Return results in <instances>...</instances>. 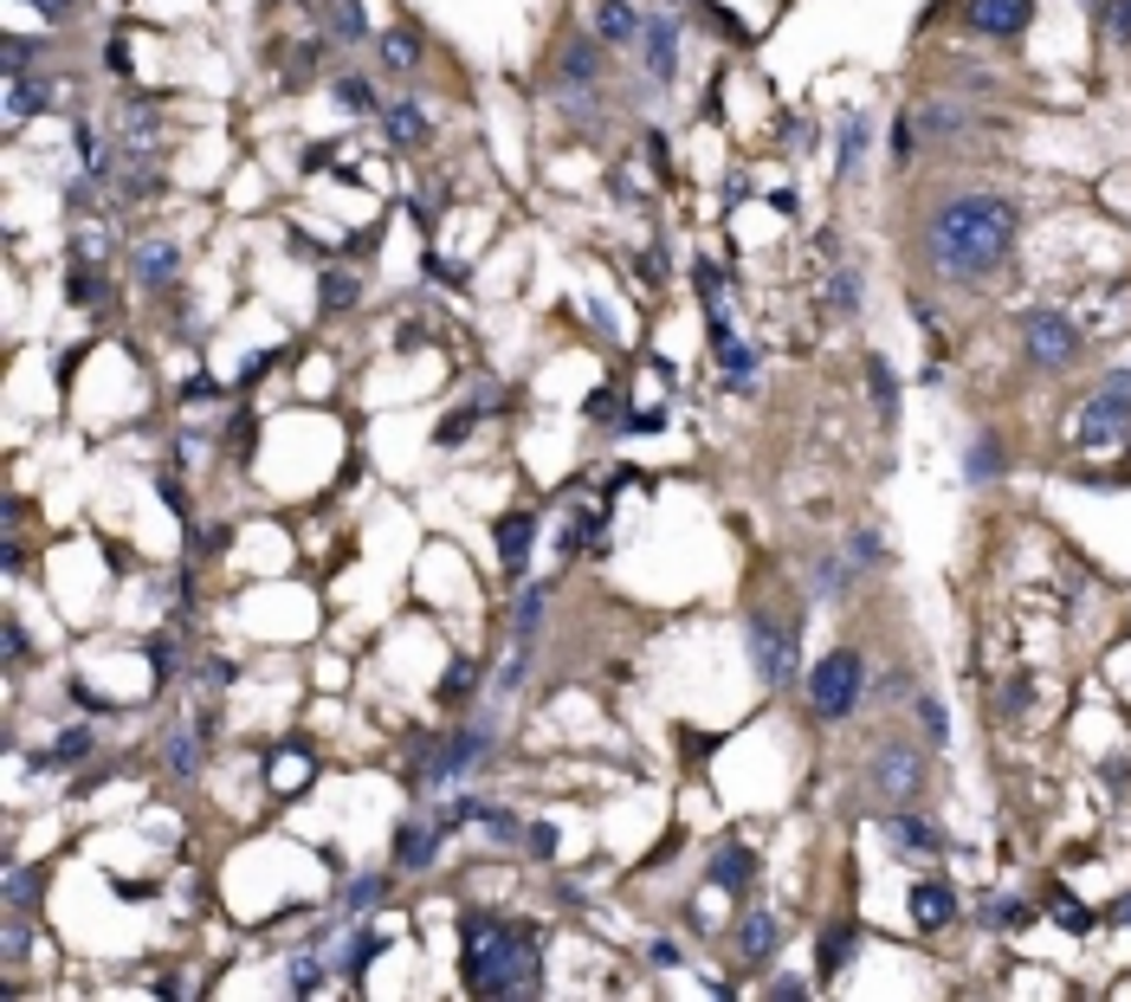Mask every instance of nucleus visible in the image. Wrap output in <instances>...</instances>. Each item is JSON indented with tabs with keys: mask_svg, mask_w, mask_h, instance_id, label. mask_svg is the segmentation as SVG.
I'll return each instance as SVG.
<instances>
[{
	"mask_svg": "<svg viewBox=\"0 0 1131 1002\" xmlns=\"http://www.w3.org/2000/svg\"><path fill=\"white\" fill-rule=\"evenodd\" d=\"M1015 233H1022L1015 201H1002V195H957V201H944V208L931 214L924 246H931V266H937L944 279L977 286V279H995V272L1008 266Z\"/></svg>",
	"mask_w": 1131,
	"mask_h": 1002,
	"instance_id": "1",
	"label": "nucleus"
},
{
	"mask_svg": "<svg viewBox=\"0 0 1131 1002\" xmlns=\"http://www.w3.org/2000/svg\"><path fill=\"white\" fill-rule=\"evenodd\" d=\"M459 957L473 997H537L544 990V944L530 925H504L492 912L459 919Z\"/></svg>",
	"mask_w": 1131,
	"mask_h": 1002,
	"instance_id": "2",
	"label": "nucleus"
},
{
	"mask_svg": "<svg viewBox=\"0 0 1131 1002\" xmlns=\"http://www.w3.org/2000/svg\"><path fill=\"white\" fill-rule=\"evenodd\" d=\"M1073 440L1086 446V453H1106V446H1119V440H1131V369H1112L1086 401H1080V421H1073Z\"/></svg>",
	"mask_w": 1131,
	"mask_h": 1002,
	"instance_id": "3",
	"label": "nucleus"
},
{
	"mask_svg": "<svg viewBox=\"0 0 1131 1002\" xmlns=\"http://www.w3.org/2000/svg\"><path fill=\"white\" fill-rule=\"evenodd\" d=\"M860 686H866V660H860L853 646H835V653L808 673V706H815V718L841 724V718L860 706Z\"/></svg>",
	"mask_w": 1131,
	"mask_h": 1002,
	"instance_id": "4",
	"label": "nucleus"
},
{
	"mask_svg": "<svg viewBox=\"0 0 1131 1002\" xmlns=\"http://www.w3.org/2000/svg\"><path fill=\"white\" fill-rule=\"evenodd\" d=\"M866 783H873L879 802L906 808V802L924 789V750L919 744H879V750L866 757Z\"/></svg>",
	"mask_w": 1131,
	"mask_h": 1002,
	"instance_id": "5",
	"label": "nucleus"
},
{
	"mask_svg": "<svg viewBox=\"0 0 1131 1002\" xmlns=\"http://www.w3.org/2000/svg\"><path fill=\"white\" fill-rule=\"evenodd\" d=\"M744 641H750V666H757V679H763V686H789V679L802 673V653H795V628H789V621L750 615Z\"/></svg>",
	"mask_w": 1131,
	"mask_h": 1002,
	"instance_id": "6",
	"label": "nucleus"
},
{
	"mask_svg": "<svg viewBox=\"0 0 1131 1002\" xmlns=\"http://www.w3.org/2000/svg\"><path fill=\"white\" fill-rule=\"evenodd\" d=\"M1022 343H1028V362L1061 369V362L1080 357V324H1066L1061 311H1028L1022 317Z\"/></svg>",
	"mask_w": 1131,
	"mask_h": 1002,
	"instance_id": "7",
	"label": "nucleus"
},
{
	"mask_svg": "<svg viewBox=\"0 0 1131 1002\" xmlns=\"http://www.w3.org/2000/svg\"><path fill=\"white\" fill-rule=\"evenodd\" d=\"M964 13H970V26H977L983 39H1015V33H1028L1035 0H970Z\"/></svg>",
	"mask_w": 1131,
	"mask_h": 1002,
	"instance_id": "8",
	"label": "nucleus"
},
{
	"mask_svg": "<svg viewBox=\"0 0 1131 1002\" xmlns=\"http://www.w3.org/2000/svg\"><path fill=\"white\" fill-rule=\"evenodd\" d=\"M530 544H537V517H530V511L498 517V563H504V575H511V582L530 570Z\"/></svg>",
	"mask_w": 1131,
	"mask_h": 1002,
	"instance_id": "9",
	"label": "nucleus"
},
{
	"mask_svg": "<svg viewBox=\"0 0 1131 1002\" xmlns=\"http://www.w3.org/2000/svg\"><path fill=\"white\" fill-rule=\"evenodd\" d=\"M588 33H595L602 46H628V39H640V33H646V20L634 13V0H595Z\"/></svg>",
	"mask_w": 1131,
	"mask_h": 1002,
	"instance_id": "10",
	"label": "nucleus"
},
{
	"mask_svg": "<svg viewBox=\"0 0 1131 1002\" xmlns=\"http://www.w3.org/2000/svg\"><path fill=\"white\" fill-rule=\"evenodd\" d=\"M906 906H912V925L919 931H944L951 919H957V893H951L944 879H919V886L906 893Z\"/></svg>",
	"mask_w": 1131,
	"mask_h": 1002,
	"instance_id": "11",
	"label": "nucleus"
},
{
	"mask_svg": "<svg viewBox=\"0 0 1131 1002\" xmlns=\"http://www.w3.org/2000/svg\"><path fill=\"white\" fill-rule=\"evenodd\" d=\"M646 78H660V84H673V72H679V20H646Z\"/></svg>",
	"mask_w": 1131,
	"mask_h": 1002,
	"instance_id": "12",
	"label": "nucleus"
},
{
	"mask_svg": "<svg viewBox=\"0 0 1131 1002\" xmlns=\"http://www.w3.org/2000/svg\"><path fill=\"white\" fill-rule=\"evenodd\" d=\"M886 841H893L899 854H912V860H937V854H944V835H937L931 822H919V815H893V822H886Z\"/></svg>",
	"mask_w": 1131,
	"mask_h": 1002,
	"instance_id": "13",
	"label": "nucleus"
},
{
	"mask_svg": "<svg viewBox=\"0 0 1131 1002\" xmlns=\"http://www.w3.org/2000/svg\"><path fill=\"white\" fill-rule=\"evenodd\" d=\"M382 130H388L395 149H421L427 143V110L415 104V97H395V104H382Z\"/></svg>",
	"mask_w": 1131,
	"mask_h": 1002,
	"instance_id": "14",
	"label": "nucleus"
},
{
	"mask_svg": "<svg viewBox=\"0 0 1131 1002\" xmlns=\"http://www.w3.org/2000/svg\"><path fill=\"white\" fill-rule=\"evenodd\" d=\"M757 879V854L744 848V841H724L718 854H711V886H724V893H744Z\"/></svg>",
	"mask_w": 1131,
	"mask_h": 1002,
	"instance_id": "15",
	"label": "nucleus"
},
{
	"mask_svg": "<svg viewBox=\"0 0 1131 1002\" xmlns=\"http://www.w3.org/2000/svg\"><path fill=\"white\" fill-rule=\"evenodd\" d=\"M777 944H782V919H777V912H763V906H757V912H744V925H737V951H744L750 964H763Z\"/></svg>",
	"mask_w": 1131,
	"mask_h": 1002,
	"instance_id": "16",
	"label": "nucleus"
},
{
	"mask_svg": "<svg viewBox=\"0 0 1131 1002\" xmlns=\"http://www.w3.org/2000/svg\"><path fill=\"white\" fill-rule=\"evenodd\" d=\"M486 744H492V731H486V724H466V731L440 750V783H446V777H466V770L486 757Z\"/></svg>",
	"mask_w": 1131,
	"mask_h": 1002,
	"instance_id": "17",
	"label": "nucleus"
},
{
	"mask_svg": "<svg viewBox=\"0 0 1131 1002\" xmlns=\"http://www.w3.org/2000/svg\"><path fill=\"white\" fill-rule=\"evenodd\" d=\"M175 272H182V253H175L168 240H142V246H137V279L149 291L175 286Z\"/></svg>",
	"mask_w": 1131,
	"mask_h": 1002,
	"instance_id": "18",
	"label": "nucleus"
},
{
	"mask_svg": "<svg viewBox=\"0 0 1131 1002\" xmlns=\"http://www.w3.org/2000/svg\"><path fill=\"white\" fill-rule=\"evenodd\" d=\"M595 72H602V39H595V33H588V39H569L563 46V84L582 91V84H595Z\"/></svg>",
	"mask_w": 1131,
	"mask_h": 1002,
	"instance_id": "19",
	"label": "nucleus"
},
{
	"mask_svg": "<svg viewBox=\"0 0 1131 1002\" xmlns=\"http://www.w3.org/2000/svg\"><path fill=\"white\" fill-rule=\"evenodd\" d=\"M866 395H873L879 421L893 428V421H899V382H893V362L886 357H866Z\"/></svg>",
	"mask_w": 1131,
	"mask_h": 1002,
	"instance_id": "20",
	"label": "nucleus"
},
{
	"mask_svg": "<svg viewBox=\"0 0 1131 1002\" xmlns=\"http://www.w3.org/2000/svg\"><path fill=\"white\" fill-rule=\"evenodd\" d=\"M433 841H440V828L401 822V828H395V866H427V860H433Z\"/></svg>",
	"mask_w": 1131,
	"mask_h": 1002,
	"instance_id": "21",
	"label": "nucleus"
},
{
	"mask_svg": "<svg viewBox=\"0 0 1131 1002\" xmlns=\"http://www.w3.org/2000/svg\"><path fill=\"white\" fill-rule=\"evenodd\" d=\"M46 97H53V84H26V78H7V124H20V117L46 110Z\"/></svg>",
	"mask_w": 1131,
	"mask_h": 1002,
	"instance_id": "22",
	"label": "nucleus"
},
{
	"mask_svg": "<svg viewBox=\"0 0 1131 1002\" xmlns=\"http://www.w3.org/2000/svg\"><path fill=\"white\" fill-rule=\"evenodd\" d=\"M330 91H337V104H343L350 117H369V110H382V104H375V84H369L362 72H343L337 84H330Z\"/></svg>",
	"mask_w": 1131,
	"mask_h": 1002,
	"instance_id": "23",
	"label": "nucleus"
},
{
	"mask_svg": "<svg viewBox=\"0 0 1131 1002\" xmlns=\"http://www.w3.org/2000/svg\"><path fill=\"white\" fill-rule=\"evenodd\" d=\"M195 737H201V724H175V731H168V770H175V777H195V764H201Z\"/></svg>",
	"mask_w": 1131,
	"mask_h": 1002,
	"instance_id": "24",
	"label": "nucleus"
},
{
	"mask_svg": "<svg viewBox=\"0 0 1131 1002\" xmlns=\"http://www.w3.org/2000/svg\"><path fill=\"white\" fill-rule=\"evenodd\" d=\"M821 304H828L835 317H853V304H860V279H853L848 266H835V272H828V286H821Z\"/></svg>",
	"mask_w": 1131,
	"mask_h": 1002,
	"instance_id": "25",
	"label": "nucleus"
},
{
	"mask_svg": "<svg viewBox=\"0 0 1131 1002\" xmlns=\"http://www.w3.org/2000/svg\"><path fill=\"white\" fill-rule=\"evenodd\" d=\"M853 582V563H841V557H828V563H815V575H808V589L821 595V602H841Z\"/></svg>",
	"mask_w": 1131,
	"mask_h": 1002,
	"instance_id": "26",
	"label": "nucleus"
},
{
	"mask_svg": "<svg viewBox=\"0 0 1131 1002\" xmlns=\"http://www.w3.org/2000/svg\"><path fill=\"white\" fill-rule=\"evenodd\" d=\"M317 298H324V311H350L355 298H362V279H355V272H324Z\"/></svg>",
	"mask_w": 1131,
	"mask_h": 1002,
	"instance_id": "27",
	"label": "nucleus"
},
{
	"mask_svg": "<svg viewBox=\"0 0 1131 1002\" xmlns=\"http://www.w3.org/2000/svg\"><path fill=\"white\" fill-rule=\"evenodd\" d=\"M473 686H479V666H473L466 653H459V660H446V679H440V706H453V699H466Z\"/></svg>",
	"mask_w": 1131,
	"mask_h": 1002,
	"instance_id": "28",
	"label": "nucleus"
},
{
	"mask_svg": "<svg viewBox=\"0 0 1131 1002\" xmlns=\"http://www.w3.org/2000/svg\"><path fill=\"white\" fill-rule=\"evenodd\" d=\"M1002 473V453H995V440L983 433V440H970V453H964V479L977 486V479H995Z\"/></svg>",
	"mask_w": 1131,
	"mask_h": 1002,
	"instance_id": "29",
	"label": "nucleus"
},
{
	"mask_svg": "<svg viewBox=\"0 0 1131 1002\" xmlns=\"http://www.w3.org/2000/svg\"><path fill=\"white\" fill-rule=\"evenodd\" d=\"M382 893H388V886H382L375 873H362V879H350V886H343V912H350V919L375 912V906H382Z\"/></svg>",
	"mask_w": 1131,
	"mask_h": 1002,
	"instance_id": "30",
	"label": "nucleus"
},
{
	"mask_svg": "<svg viewBox=\"0 0 1131 1002\" xmlns=\"http://www.w3.org/2000/svg\"><path fill=\"white\" fill-rule=\"evenodd\" d=\"M860 155H866V117H860V110H848V117H841V175H853V168H860Z\"/></svg>",
	"mask_w": 1131,
	"mask_h": 1002,
	"instance_id": "31",
	"label": "nucleus"
},
{
	"mask_svg": "<svg viewBox=\"0 0 1131 1002\" xmlns=\"http://www.w3.org/2000/svg\"><path fill=\"white\" fill-rule=\"evenodd\" d=\"M511 621H517V646L537 641V628H544V589H524V595H517V615H511Z\"/></svg>",
	"mask_w": 1131,
	"mask_h": 1002,
	"instance_id": "32",
	"label": "nucleus"
},
{
	"mask_svg": "<svg viewBox=\"0 0 1131 1002\" xmlns=\"http://www.w3.org/2000/svg\"><path fill=\"white\" fill-rule=\"evenodd\" d=\"M382 59H388L395 72H408V66H421V39L395 26V33H382Z\"/></svg>",
	"mask_w": 1131,
	"mask_h": 1002,
	"instance_id": "33",
	"label": "nucleus"
},
{
	"mask_svg": "<svg viewBox=\"0 0 1131 1002\" xmlns=\"http://www.w3.org/2000/svg\"><path fill=\"white\" fill-rule=\"evenodd\" d=\"M853 951H860V925H835V937L821 944V977H828V970H841Z\"/></svg>",
	"mask_w": 1131,
	"mask_h": 1002,
	"instance_id": "34",
	"label": "nucleus"
},
{
	"mask_svg": "<svg viewBox=\"0 0 1131 1002\" xmlns=\"http://www.w3.org/2000/svg\"><path fill=\"white\" fill-rule=\"evenodd\" d=\"M473 421H479V415H473V408H453V415H446V421H440V428H433V440H440V446H459V440H466V433H473Z\"/></svg>",
	"mask_w": 1131,
	"mask_h": 1002,
	"instance_id": "35",
	"label": "nucleus"
},
{
	"mask_svg": "<svg viewBox=\"0 0 1131 1002\" xmlns=\"http://www.w3.org/2000/svg\"><path fill=\"white\" fill-rule=\"evenodd\" d=\"M919 718H924V737H931V744H951V718H944V699H919Z\"/></svg>",
	"mask_w": 1131,
	"mask_h": 1002,
	"instance_id": "36",
	"label": "nucleus"
},
{
	"mask_svg": "<svg viewBox=\"0 0 1131 1002\" xmlns=\"http://www.w3.org/2000/svg\"><path fill=\"white\" fill-rule=\"evenodd\" d=\"M337 33H343V39H362V33H369V13H362V0H337Z\"/></svg>",
	"mask_w": 1131,
	"mask_h": 1002,
	"instance_id": "37",
	"label": "nucleus"
},
{
	"mask_svg": "<svg viewBox=\"0 0 1131 1002\" xmlns=\"http://www.w3.org/2000/svg\"><path fill=\"white\" fill-rule=\"evenodd\" d=\"M912 149H919V117H899L893 124V162H912Z\"/></svg>",
	"mask_w": 1131,
	"mask_h": 1002,
	"instance_id": "38",
	"label": "nucleus"
},
{
	"mask_svg": "<svg viewBox=\"0 0 1131 1002\" xmlns=\"http://www.w3.org/2000/svg\"><path fill=\"white\" fill-rule=\"evenodd\" d=\"M1054 919H1061V931H1093V912H1086V906H1073L1066 893H1054Z\"/></svg>",
	"mask_w": 1131,
	"mask_h": 1002,
	"instance_id": "39",
	"label": "nucleus"
},
{
	"mask_svg": "<svg viewBox=\"0 0 1131 1002\" xmlns=\"http://www.w3.org/2000/svg\"><path fill=\"white\" fill-rule=\"evenodd\" d=\"M91 750V731H66L59 744H53V757H39V764H71V757H84Z\"/></svg>",
	"mask_w": 1131,
	"mask_h": 1002,
	"instance_id": "40",
	"label": "nucleus"
},
{
	"mask_svg": "<svg viewBox=\"0 0 1131 1002\" xmlns=\"http://www.w3.org/2000/svg\"><path fill=\"white\" fill-rule=\"evenodd\" d=\"M33 893H39V886H33V873H20V866H13V873H7V906H13V912H26V906H33Z\"/></svg>",
	"mask_w": 1131,
	"mask_h": 1002,
	"instance_id": "41",
	"label": "nucleus"
},
{
	"mask_svg": "<svg viewBox=\"0 0 1131 1002\" xmlns=\"http://www.w3.org/2000/svg\"><path fill=\"white\" fill-rule=\"evenodd\" d=\"M317 983H324V964H317V957H298V964H291V990H298V997H311Z\"/></svg>",
	"mask_w": 1131,
	"mask_h": 1002,
	"instance_id": "42",
	"label": "nucleus"
},
{
	"mask_svg": "<svg viewBox=\"0 0 1131 1002\" xmlns=\"http://www.w3.org/2000/svg\"><path fill=\"white\" fill-rule=\"evenodd\" d=\"M848 557H853V563H879V557H886V544H879V531H853Z\"/></svg>",
	"mask_w": 1131,
	"mask_h": 1002,
	"instance_id": "43",
	"label": "nucleus"
},
{
	"mask_svg": "<svg viewBox=\"0 0 1131 1002\" xmlns=\"http://www.w3.org/2000/svg\"><path fill=\"white\" fill-rule=\"evenodd\" d=\"M524 660H530V646H517V653L504 660V673H498V692H517V686H524Z\"/></svg>",
	"mask_w": 1131,
	"mask_h": 1002,
	"instance_id": "44",
	"label": "nucleus"
},
{
	"mask_svg": "<svg viewBox=\"0 0 1131 1002\" xmlns=\"http://www.w3.org/2000/svg\"><path fill=\"white\" fill-rule=\"evenodd\" d=\"M1106 13H1112V39L1131 46V0H1106Z\"/></svg>",
	"mask_w": 1131,
	"mask_h": 1002,
	"instance_id": "45",
	"label": "nucleus"
},
{
	"mask_svg": "<svg viewBox=\"0 0 1131 1002\" xmlns=\"http://www.w3.org/2000/svg\"><path fill=\"white\" fill-rule=\"evenodd\" d=\"M26 944H33V931H26V919H13V925H7V964H20Z\"/></svg>",
	"mask_w": 1131,
	"mask_h": 1002,
	"instance_id": "46",
	"label": "nucleus"
},
{
	"mask_svg": "<svg viewBox=\"0 0 1131 1002\" xmlns=\"http://www.w3.org/2000/svg\"><path fill=\"white\" fill-rule=\"evenodd\" d=\"M524 841H530V854H550V848H557V835H550V822H530V835H524Z\"/></svg>",
	"mask_w": 1131,
	"mask_h": 1002,
	"instance_id": "47",
	"label": "nucleus"
},
{
	"mask_svg": "<svg viewBox=\"0 0 1131 1002\" xmlns=\"http://www.w3.org/2000/svg\"><path fill=\"white\" fill-rule=\"evenodd\" d=\"M770 997H782V1002H802V997H808V983H802V977H777V983H770Z\"/></svg>",
	"mask_w": 1131,
	"mask_h": 1002,
	"instance_id": "48",
	"label": "nucleus"
},
{
	"mask_svg": "<svg viewBox=\"0 0 1131 1002\" xmlns=\"http://www.w3.org/2000/svg\"><path fill=\"white\" fill-rule=\"evenodd\" d=\"M628 428H634V433H660V428H666V408H640Z\"/></svg>",
	"mask_w": 1131,
	"mask_h": 1002,
	"instance_id": "49",
	"label": "nucleus"
},
{
	"mask_svg": "<svg viewBox=\"0 0 1131 1002\" xmlns=\"http://www.w3.org/2000/svg\"><path fill=\"white\" fill-rule=\"evenodd\" d=\"M149 666H155V679H168V666H175V646L155 641V646H149Z\"/></svg>",
	"mask_w": 1131,
	"mask_h": 1002,
	"instance_id": "50",
	"label": "nucleus"
},
{
	"mask_svg": "<svg viewBox=\"0 0 1131 1002\" xmlns=\"http://www.w3.org/2000/svg\"><path fill=\"white\" fill-rule=\"evenodd\" d=\"M213 395V375H188V382H182V401H208Z\"/></svg>",
	"mask_w": 1131,
	"mask_h": 1002,
	"instance_id": "51",
	"label": "nucleus"
},
{
	"mask_svg": "<svg viewBox=\"0 0 1131 1002\" xmlns=\"http://www.w3.org/2000/svg\"><path fill=\"white\" fill-rule=\"evenodd\" d=\"M7 660H13V666L26 660V634H20V621H7Z\"/></svg>",
	"mask_w": 1131,
	"mask_h": 1002,
	"instance_id": "52",
	"label": "nucleus"
},
{
	"mask_svg": "<svg viewBox=\"0 0 1131 1002\" xmlns=\"http://www.w3.org/2000/svg\"><path fill=\"white\" fill-rule=\"evenodd\" d=\"M646 957H653V964H660V970H673V964H679V951H673V944H666V937H660V944H653V951H646Z\"/></svg>",
	"mask_w": 1131,
	"mask_h": 1002,
	"instance_id": "53",
	"label": "nucleus"
},
{
	"mask_svg": "<svg viewBox=\"0 0 1131 1002\" xmlns=\"http://www.w3.org/2000/svg\"><path fill=\"white\" fill-rule=\"evenodd\" d=\"M1112 925H1131V893L1119 899V906H1112Z\"/></svg>",
	"mask_w": 1131,
	"mask_h": 1002,
	"instance_id": "54",
	"label": "nucleus"
}]
</instances>
